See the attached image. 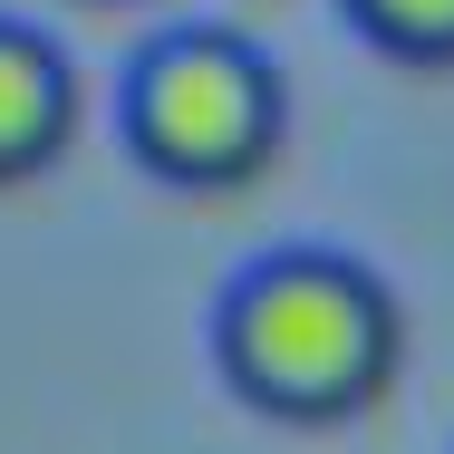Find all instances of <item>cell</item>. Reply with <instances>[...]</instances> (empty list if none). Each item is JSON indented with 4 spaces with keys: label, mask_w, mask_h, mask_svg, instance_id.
<instances>
[{
    "label": "cell",
    "mask_w": 454,
    "mask_h": 454,
    "mask_svg": "<svg viewBox=\"0 0 454 454\" xmlns=\"http://www.w3.org/2000/svg\"><path fill=\"white\" fill-rule=\"evenodd\" d=\"M213 367L271 426H348L387 406L406 367V309L367 262L290 242L242 262L213 300Z\"/></svg>",
    "instance_id": "1"
},
{
    "label": "cell",
    "mask_w": 454,
    "mask_h": 454,
    "mask_svg": "<svg viewBox=\"0 0 454 454\" xmlns=\"http://www.w3.org/2000/svg\"><path fill=\"white\" fill-rule=\"evenodd\" d=\"M126 155L175 193H242L271 175L280 136H290V78L271 68L262 39L184 20L165 39L136 49L126 88H116Z\"/></svg>",
    "instance_id": "2"
},
{
    "label": "cell",
    "mask_w": 454,
    "mask_h": 454,
    "mask_svg": "<svg viewBox=\"0 0 454 454\" xmlns=\"http://www.w3.org/2000/svg\"><path fill=\"white\" fill-rule=\"evenodd\" d=\"M78 59L29 29V20H0V184H29L49 175L68 145H78Z\"/></svg>",
    "instance_id": "3"
},
{
    "label": "cell",
    "mask_w": 454,
    "mask_h": 454,
    "mask_svg": "<svg viewBox=\"0 0 454 454\" xmlns=\"http://www.w3.org/2000/svg\"><path fill=\"white\" fill-rule=\"evenodd\" d=\"M348 29L396 68H454V0H348Z\"/></svg>",
    "instance_id": "4"
}]
</instances>
